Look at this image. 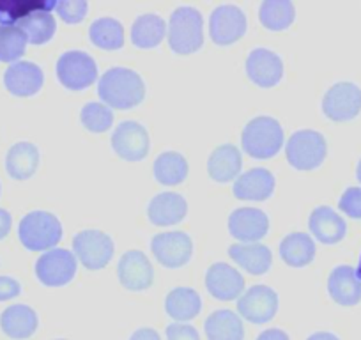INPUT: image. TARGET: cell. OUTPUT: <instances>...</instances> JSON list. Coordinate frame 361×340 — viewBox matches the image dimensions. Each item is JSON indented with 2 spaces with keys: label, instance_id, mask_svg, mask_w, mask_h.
I'll use <instances>...</instances> for the list:
<instances>
[{
  "label": "cell",
  "instance_id": "cell-28",
  "mask_svg": "<svg viewBox=\"0 0 361 340\" xmlns=\"http://www.w3.org/2000/svg\"><path fill=\"white\" fill-rule=\"evenodd\" d=\"M207 340H243L245 326L241 317L232 310H216L204 322Z\"/></svg>",
  "mask_w": 361,
  "mask_h": 340
},
{
  "label": "cell",
  "instance_id": "cell-44",
  "mask_svg": "<svg viewBox=\"0 0 361 340\" xmlns=\"http://www.w3.org/2000/svg\"><path fill=\"white\" fill-rule=\"evenodd\" d=\"M11 214L8 213L6 210H0V239H4L6 236L9 234V231H11Z\"/></svg>",
  "mask_w": 361,
  "mask_h": 340
},
{
  "label": "cell",
  "instance_id": "cell-15",
  "mask_svg": "<svg viewBox=\"0 0 361 340\" xmlns=\"http://www.w3.org/2000/svg\"><path fill=\"white\" fill-rule=\"evenodd\" d=\"M119 280L126 289L130 291H145L152 286L154 280V269L145 253L138 250H130L121 257L117 266Z\"/></svg>",
  "mask_w": 361,
  "mask_h": 340
},
{
  "label": "cell",
  "instance_id": "cell-40",
  "mask_svg": "<svg viewBox=\"0 0 361 340\" xmlns=\"http://www.w3.org/2000/svg\"><path fill=\"white\" fill-rule=\"evenodd\" d=\"M166 339L169 340H200L199 332L190 324H180V322H173V324L166 326Z\"/></svg>",
  "mask_w": 361,
  "mask_h": 340
},
{
  "label": "cell",
  "instance_id": "cell-32",
  "mask_svg": "<svg viewBox=\"0 0 361 340\" xmlns=\"http://www.w3.org/2000/svg\"><path fill=\"white\" fill-rule=\"evenodd\" d=\"M260 23L269 30H283L296 18V9L289 0H267L260 6Z\"/></svg>",
  "mask_w": 361,
  "mask_h": 340
},
{
  "label": "cell",
  "instance_id": "cell-16",
  "mask_svg": "<svg viewBox=\"0 0 361 340\" xmlns=\"http://www.w3.org/2000/svg\"><path fill=\"white\" fill-rule=\"evenodd\" d=\"M228 231L239 241H259L269 231V218L255 207H239L228 218Z\"/></svg>",
  "mask_w": 361,
  "mask_h": 340
},
{
  "label": "cell",
  "instance_id": "cell-4",
  "mask_svg": "<svg viewBox=\"0 0 361 340\" xmlns=\"http://www.w3.org/2000/svg\"><path fill=\"white\" fill-rule=\"evenodd\" d=\"M18 236L27 250L32 252L50 250L61 241L62 225L55 214L47 211H32L20 221Z\"/></svg>",
  "mask_w": 361,
  "mask_h": 340
},
{
  "label": "cell",
  "instance_id": "cell-45",
  "mask_svg": "<svg viewBox=\"0 0 361 340\" xmlns=\"http://www.w3.org/2000/svg\"><path fill=\"white\" fill-rule=\"evenodd\" d=\"M307 340H340L335 333H329V332H317L314 335L308 336Z\"/></svg>",
  "mask_w": 361,
  "mask_h": 340
},
{
  "label": "cell",
  "instance_id": "cell-9",
  "mask_svg": "<svg viewBox=\"0 0 361 340\" xmlns=\"http://www.w3.org/2000/svg\"><path fill=\"white\" fill-rule=\"evenodd\" d=\"M322 110L336 123L354 119L361 112V89L350 82L335 83L324 95Z\"/></svg>",
  "mask_w": 361,
  "mask_h": 340
},
{
  "label": "cell",
  "instance_id": "cell-39",
  "mask_svg": "<svg viewBox=\"0 0 361 340\" xmlns=\"http://www.w3.org/2000/svg\"><path fill=\"white\" fill-rule=\"evenodd\" d=\"M338 207L350 218H361V188H347L340 197Z\"/></svg>",
  "mask_w": 361,
  "mask_h": 340
},
{
  "label": "cell",
  "instance_id": "cell-47",
  "mask_svg": "<svg viewBox=\"0 0 361 340\" xmlns=\"http://www.w3.org/2000/svg\"><path fill=\"white\" fill-rule=\"evenodd\" d=\"M356 277L361 280V259H360V265H357V269H356Z\"/></svg>",
  "mask_w": 361,
  "mask_h": 340
},
{
  "label": "cell",
  "instance_id": "cell-21",
  "mask_svg": "<svg viewBox=\"0 0 361 340\" xmlns=\"http://www.w3.org/2000/svg\"><path fill=\"white\" fill-rule=\"evenodd\" d=\"M275 190V176L266 169H252L234 183V195L239 200H266Z\"/></svg>",
  "mask_w": 361,
  "mask_h": 340
},
{
  "label": "cell",
  "instance_id": "cell-6",
  "mask_svg": "<svg viewBox=\"0 0 361 340\" xmlns=\"http://www.w3.org/2000/svg\"><path fill=\"white\" fill-rule=\"evenodd\" d=\"M57 76L64 87L71 91H82L96 82L98 64L87 51H66L57 61Z\"/></svg>",
  "mask_w": 361,
  "mask_h": 340
},
{
  "label": "cell",
  "instance_id": "cell-26",
  "mask_svg": "<svg viewBox=\"0 0 361 340\" xmlns=\"http://www.w3.org/2000/svg\"><path fill=\"white\" fill-rule=\"evenodd\" d=\"M39 165V151L30 142H18L13 145L6 158V169L11 178L23 181L32 178Z\"/></svg>",
  "mask_w": 361,
  "mask_h": 340
},
{
  "label": "cell",
  "instance_id": "cell-43",
  "mask_svg": "<svg viewBox=\"0 0 361 340\" xmlns=\"http://www.w3.org/2000/svg\"><path fill=\"white\" fill-rule=\"evenodd\" d=\"M257 340H290V339H289V335L283 332V329L271 328V329H266V332L260 333L259 339Z\"/></svg>",
  "mask_w": 361,
  "mask_h": 340
},
{
  "label": "cell",
  "instance_id": "cell-20",
  "mask_svg": "<svg viewBox=\"0 0 361 340\" xmlns=\"http://www.w3.org/2000/svg\"><path fill=\"white\" fill-rule=\"evenodd\" d=\"M186 211H188V204H186L185 197L173 192L159 193L147 206L149 220L161 227L179 224L186 217Z\"/></svg>",
  "mask_w": 361,
  "mask_h": 340
},
{
  "label": "cell",
  "instance_id": "cell-7",
  "mask_svg": "<svg viewBox=\"0 0 361 340\" xmlns=\"http://www.w3.org/2000/svg\"><path fill=\"white\" fill-rule=\"evenodd\" d=\"M73 252L87 269H102L114 257V241L105 232L89 229L73 238Z\"/></svg>",
  "mask_w": 361,
  "mask_h": 340
},
{
  "label": "cell",
  "instance_id": "cell-33",
  "mask_svg": "<svg viewBox=\"0 0 361 340\" xmlns=\"http://www.w3.org/2000/svg\"><path fill=\"white\" fill-rule=\"evenodd\" d=\"M90 41L103 50H119L124 44V29L116 18H99L89 29Z\"/></svg>",
  "mask_w": 361,
  "mask_h": 340
},
{
  "label": "cell",
  "instance_id": "cell-11",
  "mask_svg": "<svg viewBox=\"0 0 361 340\" xmlns=\"http://www.w3.org/2000/svg\"><path fill=\"white\" fill-rule=\"evenodd\" d=\"M279 310V294L267 286H253L238 301L241 317L253 324H264L275 317Z\"/></svg>",
  "mask_w": 361,
  "mask_h": 340
},
{
  "label": "cell",
  "instance_id": "cell-2",
  "mask_svg": "<svg viewBox=\"0 0 361 340\" xmlns=\"http://www.w3.org/2000/svg\"><path fill=\"white\" fill-rule=\"evenodd\" d=\"M241 144L252 158L269 159L282 149L283 130L273 117H255L243 130Z\"/></svg>",
  "mask_w": 361,
  "mask_h": 340
},
{
  "label": "cell",
  "instance_id": "cell-22",
  "mask_svg": "<svg viewBox=\"0 0 361 340\" xmlns=\"http://www.w3.org/2000/svg\"><path fill=\"white\" fill-rule=\"evenodd\" d=\"M310 231L324 245H335L345 238L347 224L331 207L319 206L310 214Z\"/></svg>",
  "mask_w": 361,
  "mask_h": 340
},
{
  "label": "cell",
  "instance_id": "cell-12",
  "mask_svg": "<svg viewBox=\"0 0 361 340\" xmlns=\"http://www.w3.org/2000/svg\"><path fill=\"white\" fill-rule=\"evenodd\" d=\"M114 151L128 162H140L149 152L147 130L137 121H124L112 135Z\"/></svg>",
  "mask_w": 361,
  "mask_h": 340
},
{
  "label": "cell",
  "instance_id": "cell-27",
  "mask_svg": "<svg viewBox=\"0 0 361 340\" xmlns=\"http://www.w3.org/2000/svg\"><path fill=\"white\" fill-rule=\"evenodd\" d=\"M280 257L293 268H303L315 257V243L305 232H293L280 243Z\"/></svg>",
  "mask_w": 361,
  "mask_h": 340
},
{
  "label": "cell",
  "instance_id": "cell-14",
  "mask_svg": "<svg viewBox=\"0 0 361 340\" xmlns=\"http://www.w3.org/2000/svg\"><path fill=\"white\" fill-rule=\"evenodd\" d=\"M246 73L259 87H275L283 76V62L275 51L267 48H257L246 59Z\"/></svg>",
  "mask_w": 361,
  "mask_h": 340
},
{
  "label": "cell",
  "instance_id": "cell-38",
  "mask_svg": "<svg viewBox=\"0 0 361 340\" xmlns=\"http://www.w3.org/2000/svg\"><path fill=\"white\" fill-rule=\"evenodd\" d=\"M87 9H89V6L83 0H61V2H57L55 11L66 23H78L85 18Z\"/></svg>",
  "mask_w": 361,
  "mask_h": 340
},
{
  "label": "cell",
  "instance_id": "cell-34",
  "mask_svg": "<svg viewBox=\"0 0 361 340\" xmlns=\"http://www.w3.org/2000/svg\"><path fill=\"white\" fill-rule=\"evenodd\" d=\"M20 29L25 32L27 40L32 44H44L54 37L55 30H57V22L48 11H37L32 15L25 16L22 22L18 23Z\"/></svg>",
  "mask_w": 361,
  "mask_h": 340
},
{
  "label": "cell",
  "instance_id": "cell-3",
  "mask_svg": "<svg viewBox=\"0 0 361 340\" xmlns=\"http://www.w3.org/2000/svg\"><path fill=\"white\" fill-rule=\"evenodd\" d=\"M204 20L200 11L190 6L177 8L170 16L169 43L176 54L188 55L204 43Z\"/></svg>",
  "mask_w": 361,
  "mask_h": 340
},
{
  "label": "cell",
  "instance_id": "cell-23",
  "mask_svg": "<svg viewBox=\"0 0 361 340\" xmlns=\"http://www.w3.org/2000/svg\"><path fill=\"white\" fill-rule=\"evenodd\" d=\"M0 328L11 339H29L37 329V314L27 305H11L0 315Z\"/></svg>",
  "mask_w": 361,
  "mask_h": 340
},
{
  "label": "cell",
  "instance_id": "cell-37",
  "mask_svg": "<svg viewBox=\"0 0 361 340\" xmlns=\"http://www.w3.org/2000/svg\"><path fill=\"white\" fill-rule=\"evenodd\" d=\"M80 119L82 124L92 133H103V131L110 130L114 123V114L110 110V107H106L105 103H87L85 107L80 112Z\"/></svg>",
  "mask_w": 361,
  "mask_h": 340
},
{
  "label": "cell",
  "instance_id": "cell-46",
  "mask_svg": "<svg viewBox=\"0 0 361 340\" xmlns=\"http://www.w3.org/2000/svg\"><path fill=\"white\" fill-rule=\"evenodd\" d=\"M356 176H357V181L361 183V159L360 163H357V170H356Z\"/></svg>",
  "mask_w": 361,
  "mask_h": 340
},
{
  "label": "cell",
  "instance_id": "cell-41",
  "mask_svg": "<svg viewBox=\"0 0 361 340\" xmlns=\"http://www.w3.org/2000/svg\"><path fill=\"white\" fill-rule=\"evenodd\" d=\"M22 293V286L18 280L11 279V277H0V301L13 300Z\"/></svg>",
  "mask_w": 361,
  "mask_h": 340
},
{
  "label": "cell",
  "instance_id": "cell-35",
  "mask_svg": "<svg viewBox=\"0 0 361 340\" xmlns=\"http://www.w3.org/2000/svg\"><path fill=\"white\" fill-rule=\"evenodd\" d=\"M25 32L18 25H0V62H18L27 50Z\"/></svg>",
  "mask_w": 361,
  "mask_h": 340
},
{
  "label": "cell",
  "instance_id": "cell-48",
  "mask_svg": "<svg viewBox=\"0 0 361 340\" xmlns=\"http://www.w3.org/2000/svg\"><path fill=\"white\" fill-rule=\"evenodd\" d=\"M59 340H64V339H59Z\"/></svg>",
  "mask_w": 361,
  "mask_h": 340
},
{
  "label": "cell",
  "instance_id": "cell-31",
  "mask_svg": "<svg viewBox=\"0 0 361 340\" xmlns=\"http://www.w3.org/2000/svg\"><path fill=\"white\" fill-rule=\"evenodd\" d=\"M188 176V162L176 151H166L156 158L154 178L161 185L173 186L183 183Z\"/></svg>",
  "mask_w": 361,
  "mask_h": 340
},
{
  "label": "cell",
  "instance_id": "cell-42",
  "mask_svg": "<svg viewBox=\"0 0 361 340\" xmlns=\"http://www.w3.org/2000/svg\"><path fill=\"white\" fill-rule=\"evenodd\" d=\"M130 340H161L159 333L152 328H140L131 335Z\"/></svg>",
  "mask_w": 361,
  "mask_h": 340
},
{
  "label": "cell",
  "instance_id": "cell-19",
  "mask_svg": "<svg viewBox=\"0 0 361 340\" xmlns=\"http://www.w3.org/2000/svg\"><path fill=\"white\" fill-rule=\"evenodd\" d=\"M328 291L333 300L343 307H353L361 301V280L350 266H336L328 280Z\"/></svg>",
  "mask_w": 361,
  "mask_h": 340
},
{
  "label": "cell",
  "instance_id": "cell-18",
  "mask_svg": "<svg viewBox=\"0 0 361 340\" xmlns=\"http://www.w3.org/2000/svg\"><path fill=\"white\" fill-rule=\"evenodd\" d=\"M43 69L34 62L18 61L8 68L4 75L6 89L15 96H32L43 87Z\"/></svg>",
  "mask_w": 361,
  "mask_h": 340
},
{
  "label": "cell",
  "instance_id": "cell-1",
  "mask_svg": "<svg viewBox=\"0 0 361 340\" xmlns=\"http://www.w3.org/2000/svg\"><path fill=\"white\" fill-rule=\"evenodd\" d=\"M98 92L106 107L128 110L140 105L145 96V85L142 76L133 69L112 68L99 80Z\"/></svg>",
  "mask_w": 361,
  "mask_h": 340
},
{
  "label": "cell",
  "instance_id": "cell-13",
  "mask_svg": "<svg viewBox=\"0 0 361 340\" xmlns=\"http://www.w3.org/2000/svg\"><path fill=\"white\" fill-rule=\"evenodd\" d=\"M211 37L220 47H228L241 40L246 32V16L238 6H220L213 11L209 22Z\"/></svg>",
  "mask_w": 361,
  "mask_h": 340
},
{
  "label": "cell",
  "instance_id": "cell-29",
  "mask_svg": "<svg viewBox=\"0 0 361 340\" xmlns=\"http://www.w3.org/2000/svg\"><path fill=\"white\" fill-rule=\"evenodd\" d=\"M200 308H202V301H200L199 293L190 287H177L170 291L165 300L166 314L179 322L192 321L200 314Z\"/></svg>",
  "mask_w": 361,
  "mask_h": 340
},
{
  "label": "cell",
  "instance_id": "cell-5",
  "mask_svg": "<svg viewBox=\"0 0 361 340\" xmlns=\"http://www.w3.org/2000/svg\"><path fill=\"white\" fill-rule=\"evenodd\" d=\"M326 152V138L314 130L296 131L286 144L287 159L298 170L317 169L324 162Z\"/></svg>",
  "mask_w": 361,
  "mask_h": 340
},
{
  "label": "cell",
  "instance_id": "cell-17",
  "mask_svg": "<svg viewBox=\"0 0 361 340\" xmlns=\"http://www.w3.org/2000/svg\"><path fill=\"white\" fill-rule=\"evenodd\" d=\"M206 287L216 300H235L245 291V279L238 269L225 262H216L206 273Z\"/></svg>",
  "mask_w": 361,
  "mask_h": 340
},
{
  "label": "cell",
  "instance_id": "cell-25",
  "mask_svg": "<svg viewBox=\"0 0 361 340\" xmlns=\"http://www.w3.org/2000/svg\"><path fill=\"white\" fill-rule=\"evenodd\" d=\"M241 152L232 144H224L216 147L207 159L209 176L218 183H228L238 178V174L241 172Z\"/></svg>",
  "mask_w": 361,
  "mask_h": 340
},
{
  "label": "cell",
  "instance_id": "cell-36",
  "mask_svg": "<svg viewBox=\"0 0 361 340\" xmlns=\"http://www.w3.org/2000/svg\"><path fill=\"white\" fill-rule=\"evenodd\" d=\"M57 8V2H0V25H15L25 16Z\"/></svg>",
  "mask_w": 361,
  "mask_h": 340
},
{
  "label": "cell",
  "instance_id": "cell-10",
  "mask_svg": "<svg viewBox=\"0 0 361 340\" xmlns=\"http://www.w3.org/2000/svg\"><path fill=\"white\" fill-rule=\"evenodd\" d=\"M151 250L159 265L166 268H180L192 259L193 241L186 232H161L152 238Z\"/></svg>",
  "mask_w": 361,
  "mask_h": 340
},
{
  "label": "cell",
  "instance_id": "cell-8",
  "mask_svg": "<svg viewBox=\"0 0 361 340\" xmlns=\"http://www.w3.org/2000/svg\"><path fill=\"white\" fill-rule=\"evenodd\" d=\"M76 273V257L69 250L51 248L36 262V275L48 287H61L71 282Z\"/></svg>",
  "mask_w": 361,
  "mask_h": 340
},
{
  "label": "cell",
  "instance_id": "cell-24",
  "mask_svg": "<svg viewBox=\"0 0 361 340\" xmlns=\"http://www.w3.org/2000/svg\"><path fill=\"white\" fill-rule=\"evenodd\" d=\"M228 255L232 257V261L238 262L250 275H264L271 268V261H273L271 250L266 245H260V243L232 245L228 248Z\"/></svg>",
  "mask_w": 361,
  "mask_h": 340
},
{
  "label": "cell",
  "instance_id": "cell-30",
  "mask_svg": "<svg viewBox=\"0 0 361 340\" xmlns=\"http://www.w3.org/2000/svg\"><path fill=\"white\" fill-rule=\"evenodd\" d=\"M166 34L165 20L158 15H142L131 27V41L138 48H154L163 41Z\"/></svg>",
  "mask_w": 361,
  "mask_h": 340
}]
</instances>
